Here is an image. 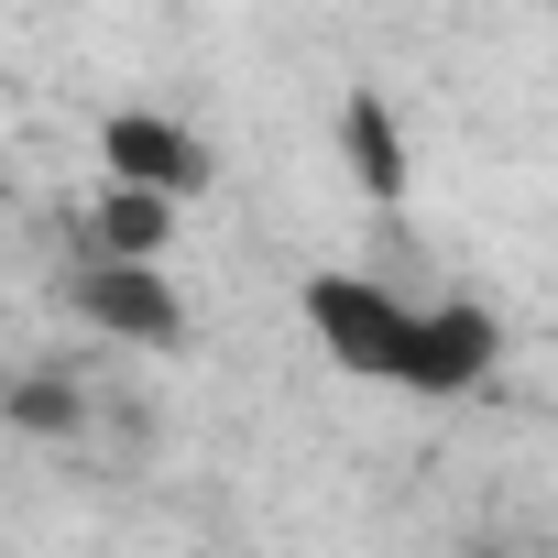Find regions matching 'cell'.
I'll return each instance as SVG.
<instances>
[{
  "label": "cell",
  "mask_w": 558,
  "mask_h": 558,
  "mask_svg": "<svg viewBox=\"0 0 558 558\" xmlns=\"http://www.w3.org/2000/svg\"><path fill=\"white\" fill-rule=\"evenodd\" d=\"M12 416H23L34 438H56V427H77V395H66V384H23V395H12Z\"/></svg>",
  "instance_id": "cell-7"
},
{
  "label": "cell",
  "mask_w": 558,
  "mask_h": 558,
  "mask_svg": "<svg viewBox=\"0 0 558 558\" xmlns=\"http://www.w3.org/2000/svg\"><path fill=\"white\" fill-rule=\"evenodd\" d=\"M66 307L88 318V329H110V340H132V351H186V296L165 286V263H77L66 274Z\"/></svg>",
  "instance_id": "cell-3"
},
{
  "label": "cell",
  "mask_w": 558,
  "mask_h": 558,
  "mask_svg": "<svg viewBox=\"0 0 558 558\" xmlns=\"http://www.w3.org/2000/svg\"><path fill=\"white\" fill-rule=\"evenodd\" d=\"M208 143L175 121V110H110L99 121V186H143V197H165V208H186V197H208Z\"/></svg>",
  "instance_id": "cell-2"
},
{
  "label": "cell",
  "mask_w": 558,
  "mask_h": 558,
  "mask_svg": "<svg viewBox=\"0 0 558 558\" xmlns=\"http://www.w3.org/2000/svg\"><path fill=\"white\" fill-rule=\"evenodd\" d=\"M504 362V318L449 296V307H416V351H405V395H471L482 373Z\"/></svg>",
  "instance_id": "cell-4"
},
{
  "label": "cell",
  "mask_w": 558,
  "mask_h": 558,
  "mask_svg": "<svg viewBox=\"0 0 558 558\" xmlns=\"http://www.w3.org/2000/svg\"><path fill=\"white\" fill-rule=\"evenodd\" d=\"M175 241V208L165 197H143V186H99L88 197V252L99 263H154Z\"/></svg>",
  "instance_id": "cell-6"
},
{
  "label": "cell",
  "mask_w": 558,
  "mask_h": 558,
  "mask_svg": "<svg viewBox=\"0 0 558 558\" xmlns=\"http://www.w3.org/2000/svg\"><path fill=\"white\" fill-rule=\"evenodd\" d=\"M340 154H351V175H362V197H373V208H395V197H405V132H395L384 88H351V110H340Z\"/></svg>",
  "instance_id": "cell-5"
},
{
  "label": "cell",
  "mask_w": 558,
  "mask_h": 558,
  "mask_svg": "<svg viewBox=\"0 0 558 558\" xmlns=\"http://www.w3.org/2000/svg\"><path fill=\"white\" fill-rule=\"evenodd\" d=\"M307 329H318V351H329L340 373H362V384H405L416 307H395V296L373 286V274H351V263L307 274Z\"/></svg>",
  "instance_id": "cell-1"
}]
</instances>
